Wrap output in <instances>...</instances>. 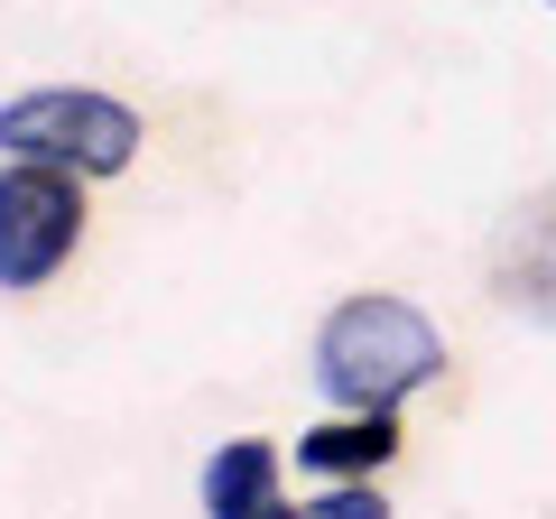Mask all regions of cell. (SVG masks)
Returning <instances> with one entry per match:
<instances>
[{
    "mask_svg": "<svg viewBox=\"0 0 556 519\" xmlns=\"http://www.w3.org/2000/svg\"><path fill=\"white\" fill-rule=\"evenodd\" d=\"M547 10H556V0H547Z\"/></svg>",
    "mask_w": 556,
    "mask_h": 519,
    "instance_id": "ba28073f",
    "label": "cell"
},
{
    "mask_svg": "<svg viewBox=\"0 0 556 519\" xmlns=\"http://www.w3.org/2000/svg\"><path fill=\"white\" fill-rule=\"evenodd\" d=\"M390 455H399V418L390 408H362V418H334V427H306L298 436V464L306 473H334V482L380 473Z\"/></svg>",
    "mask_w": 556,
    "mask_h": 519,
    "instance_id": "5b68a950",
    "label": "cell"
},
{
    "mask_svg": "<svg viewBox=\"0 0 556 519\" xmlns=\"http://www.w3.org/2000/svg\"><path fill=\"white\" fill-rule=\"evenodd\" d=\"M445 371V334L408 298H343L316 334V380L343 408H399Z\"/></svg>",
    "mask_w": 556,
    "mask_h": 519,
    "instance_id": "6da1fadb",
    "label": "cell"
},
{
    "mask_svg": "<svg viewBox=\"0 0 556 519\" xmlns=\"http://www.w3.org/2000/svg\"><path fill=\"white\" fill-rule=\"evenodd\" d=\"M75 241H84V186H75V167L20 159L10 177H0V288H10V298L47 288L65 260H75Z\"/></svg>",
    "mask_w": 556,
    "mask_h": 519,
    "instance_id": "3957f363",
    "label": "cell"
},
{
    "mask_svg": "<svg viewBox=\"0 0 556 519\" xmlns=\"http://www.w3.org/2000/svg\"><path fill=\"white\" fill-rule=\"evenodd\" d=\"M306 510H316V519H380L390 501H380V492H371V473H362V482H334L325 501H306Z\"/></svg>",
    "mask_w": 556,
    "mask_h": 519,
    "instance_id": "52a82bcc",
    "label": "cell"
},
{
    "mask_svg": "<svg viewBox=\"0 0 556 519\" xmlns=\"http://www.w3.org/2000/svg\"><path fill=\"white\" fill-rule=\"evenodd\" d=\"M492 306L556 334V186L519 195L492 232Z\"/></svg>",
    "mask_w": 556,
    "mask_h": 519,
    "instance_id": "277c9868",
    "label": "cell"
},
{
    "mask_svg": "<svg viewBox=\"0 0 556 519\" xmlns=\"http://www.w3.org/2000/svg\"><path fill=\"white\" fill-rule=\"evenodd\" d=\"M204 510H223V519H278V445H260V436L223 445V455L204 464Z\"/></svg>",
    "mask_w": 556,
    "mask_h": 519,
    "instance_id": "8992f818",
    "label": "cell"
},
{
    "mask_svg": "<svg viewBox=\"0 0 556 519\" xmlns=\"http://www.w3.org/2000/svg\"><path fill=\"white\" fill-rule=\"evenodd\" d=\"M0 149L75 167V177H121L139 159V112L112 93H84V84H47V93L0 102Z\"/></svg>",
    "mask_w": 556,
    "mask_h": 519,
    "instance_id": "7a4b0ae2",
    "label": "cell"
}]
</instances>
